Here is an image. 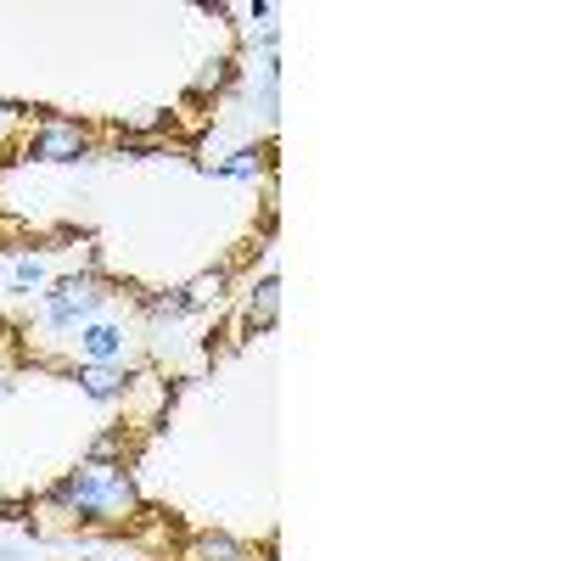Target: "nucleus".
<instances>
[{"mask_svg": "<svg viewBox=\"0 0 561 561\" xmlns=\"http://www.w3.org/2000/svg\"><path fill=\"white\" fill-rule=\"evenodd\" d=\"M39 280H45V264H39V259H18L12 287H18V293H28V287H39Z\"/></svg>", "mask_w": 561, "mask_h": 561, "instance_id": "obj_13", "label": "nucleus"}, {"mask_svg": "<svg viewBox=\"0 0 561 561\" xmlns=\"http://www.w3.org/2000/svg\"><path fill=\"white\" fill-rule=\"evenodd\" d=\"M225 287H230V270H208V275H197V280H185V304H192V314L197 309H208V304H219L225 298Z\"/></svg>", "mask_w": 561, "mask_h": 561, "instance_id": "obj_9", "label": "nucleus"}, {"mask_svg": "<svg viewBox=\"0 0 561 561\" xmlns=\"http://www.w3.org/2000/svg\"><path fill=\"white\" fill-rule=\"evenodd\" d=\"M280 314V275H264L248 287V304H242V332H270Z\"/></svg>", "mask_w": 561, "mask_h": 561, "instance_id": "obj_6", "label": "nucleus"}, {"mask_svg": "<svg viewBox=\"0 0 561 561\" xmlns=\"http://www.w3.org/2000/svg\"><path fill=\"white\" fill-rule=\"evenodd\" d=\"M259 169H264V147H242V152H230L214 174H219V180H253Z\"/></svg>", "mask_w": 561, "mask_h": 561, "instance_id": "obj_10", "label": "nucleus"}, {"mask_svg": "<svg viewBox=\"0 0 561 561\" xmlns=\"http://www.w3.org/2000/svg\"><path fill=\"white\" fill-rule=\"evenodd\" d=\"M90 147H96L90 124L45 113V118L34 124V135L23 140L18 152H23V163H79V158H90Z\"/></svg>", "mask_w": 561, "mask_h": 561, "instance_id": "obj_3", "label": "nucleus"}, {"mask_svg": "<svg viewBox=\"0 0 561 561\" xmlns=\"http://www.w3.org/2000/svg\"><path fill=\"white\" fill-rule=\"evenodd\" d=\"M96 561H107V556H96Z\"/></svg>", "mask_w": 561, "mask_h": 561, "instance_id": "obj_15", "label": "nucleus"}, {"mask_svg": "<svg viewBox=\"0 0 561 561\" xmlns=\"http://www.w3.org/2000/svg\"><path fill=\"white\" fill-rule=\"evenodd\" d=\"M39 500L34 494H18V500H0V523H34Z\"/></svg>", "mask_w": 561, "mask_h": 561, "instance_id": "obj_12", "label": "nucleus"}, {"mask_svg": "<svg viewBox=\"0 0 561 561\" xmlns=\"http://www.w3.org/2000/svg\"><path fill=\"white\" fill-rule=\"evenodd\" d=\"M0 129H7V107H0Z\"/></svg>", "mask_w": 561, "mask_h": 561, "instance_id": "obj_14", "label": "nucleus"}, {"mask_svg": "<svg viewBox=\"0 0 561 561\" xmlns=\"http://www.w3.org/2000/svg\"><path fill=\"white\" fill-rule=\"evenodd\" d=\"M230 79H237V57H219V62H208V73L192 84V96H203V90H225Z\"/></svg>", "mask_w": 561, "mask_h": 561, "instance_id": "obj_11", "label": "nucleus"}, {"mask_svg": "<svg viewBox=\"0 0 561 561\" xmlns=\"http://www.w3.org/2000/svg\"><path fill=\"white\" fill-rule=\"evenodd\" d=\"M180 561H259L237 534H197L192 545L180 550Z\"/></svg>", "mask_w": 561, "mask_h": 561, "instance_id": "obj_7", "label": "nucleus"}, {"mask_svg": "<svg viewBox=\"0 0 561 561\" xmlns=\"http://www.w3.org/2000/svg\"><path fill=\"white\" fill-rule=\"evenodd\" d=\"M45 511H62L79 528H113L124 534L135 517H140V489H135V472L129 466H96V460H79L73 472H62L51 489L39 494Z\"/></svg>", "mask_w": 561, "mask_h": 561, "instance_id": "obj_1", "label": "nucleus"}, {"mask_svg": "<svg viewBox=\"0 0 561 561\" xmlns=\"http://www.w3.org/2000/svg\"><path fill=\"white\" fill-rule=\"evenodd\" d=\"M124 325H107V320H90V325H79V354H84V365H118L124 359Z\"/></svg>", "mask_w": 561, "mask_h": 561, "instance_id": "obj_5", "label": "nucleus"}, {"mask_svg": "<svg viewBox=\"0 0 561 561\" xmlns=\"http://www.w3.org/2000/svg\"><path fill=\"white\" fill-rule=\"evenodd\" d=\"M84 460H96V466H129V427H124V421H113L107 433L90 438Z\"/></svg>", "mask_w": 561, "mask_h": 561, "instance_id": "obj_8", "label": "nucleus"}, {"mask_svg": "<svg viewBox=\"0 0 561 561\" xmlns=\"http://www.w3.org/2000/svg\"><path fill=\"white\" fill-rule=\"evenodd\" d=\"M107 298H113V293H107L90 270H84V275H62V280H51V293H45V325H51V332L90 325Z\"/></svg>", "mask_w": 561, "mask_h": 561, "instance_id": "obj_2", "label": "nucleus"}, {"mask_svg": "<svg viewBox=\"0 0 561 561\" xmlns=\"http://www.w3.org/2000/svg\"><path fill=\"white\" fill-rule=\"evenodd\" d=\"M73 382H79L84 399L118 404V399H129V388L140 382V370H129V365H79V370H73Z\"/></svg>", "mask_w": 561, "mask_h": 561, "instance_id": "obj_4", "label": "nucleus"}]
</instances>
